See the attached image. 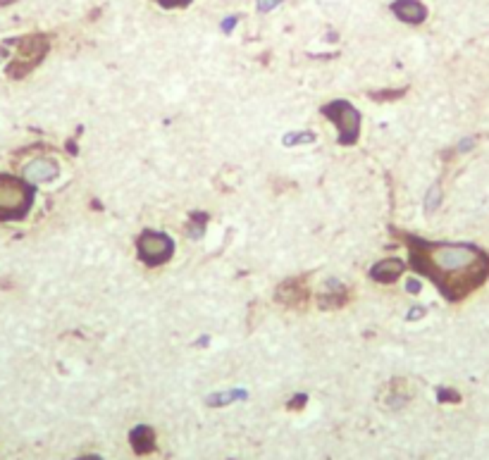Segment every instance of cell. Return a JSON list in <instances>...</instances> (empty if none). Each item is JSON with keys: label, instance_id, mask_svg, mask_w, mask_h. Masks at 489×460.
<instances>
[{"label": "cell", "instance_id": "obj_1", "mask_svg": "<svg viewBox=\"0 0 489 460\" xmlns=\"http://www.w3.org/2000/svg\"><path fill=\"white\" fill-rule=\"evenodd\" d=\"M413 270L425 274L444 298L461 300L489 277V256L466 244H432L420 236H406Z\"/></svg>", "mask_w": 489, "mask_h": 460}, {"label": "cell", "instance_id": "obj_2", "mask_svg": "<svg viewBox=\"0 0 489 460\" xmlns=\"http://www.w3.org/2000/svg\"><path fill=\"white\" fill-rule=\"evenodd\" d=\"M33 205V189L26 179L0 174V222L24 219Z\"/></svg>", "mask_w": 489, "mask_h": 460}, {"label": "cell", "instance_id": "obj_3", "mask_svg": "<svg viewBox=\"0 0 489 460\" xmlns=\"http://www.w3.org/2000/svg\"><path fill=\"white\" fill-rule=\"evenodd\" d=\"M48 38L43 33H31V36H24L17 41V55L15 60L8 65V74L12 79H22L26 77L33 67L41 65V60L46 58L48 53Z\"/></svg>", "mask_w": 489, "mask_h": 460}, {"label": "cell", "instance_id": "obj_4", "mask_svg": "<svg viewBox=\"0 0 489 460\" xmlns=\"http://www.w3.org/2000/svg\"><path fill=\"white\" fill-rule=\"evenodd\" d=\"M320 113L327 117L339 132V143L344 146H353L361 136V113L351 105L349 100H332L325 105Z\"/></svg>", "mask_w": 489, "mask_h": 460}, {"label": "cell", "instance_id": "obj_5", "mask_svg": "<svg viewBox=\"0 0 489 460\" xmlns=\"http://www.w3.org/2000/svg\"><path fill=\"white\" fill-rule=\"evenodd\" d=\"M172 251H174L172 239L167 234H162V231H144L137 241L139 258L151 267L165 265L167 260L172 258Z\"/></svg>", "mask_w": 489, "mask_h": 460}, {"label": "cell", "instance_id": "obj_6", "mask_svg": "<svg viewBox=\"0 0 489 460\" xmlns=\"http://www.w3.org/2000/svg\"><path fill=\"white\" fill-rule=\"evenodd\" d=\"M60 174V167L58 162L48 160V157H41V160H33L24 167V179L29 184H46V182H53L58 179Z\"/></svg>", "mask_w": 489, "mask_h": 460}, {"label": "cell", "instance_id": "obj_7", "mask_svg": "<svg viewBox=\"0 0 489 460\" xmlns=\"http://www.w3.org/2000/svg\"><path fill=\"white\" fill-rule=\"evenodd\" d=\"M391 12L406 24H423L427 17V8L420 0H396L391 5Z\"/></svg>", "mask_w": 489, "mask_h": 460}, {"label": "cell", "instance_id": "obj_8", "mask_svg": "<svg viewBox=\"0 0 489 460\" xmlns=\"http://www.w3.org/2000/svg\"><path fill=\"white\" fill-rule=\"evenodd\" d=\"M404 267L406 265L399 258H384V260H379L377 265H372L370 277L379 281V284H394V281L404 274Z\"/></svg>", "mask_w": 489, "mask_h": 460}, {"label": "cell", "instance_id": "obj_9", "mask_svg": "<svg viewBox=\"0 0 489 460\" xmlns=\"http://www.w3.org/2000/svg\"><path fill=\"white\" fill-rule=\"evenodd\" d=\"M129 444H132L134 453L139 456H146V453L155 451V432L148 427V424H139L129 432Z\"/></svg>", "mask_w": 489, "mask_h": 460}, {"label": "cell", "instance_id": "obj_10", "mask_svg": "<svg viewBox=\"0 0 489 460\" xmlns=\"http://www.w3.org/2000/svg\"><path fill=\"white\" fill-rule=\"evenodd\" d=\"M277 300L284 305H303L305 303V286L301 279H289L277 289Z\"/></svg>", "mask_w": 489, "mask_h": 460}, {"label": "cell", "instance_id": "obj_11", "mask_svg": "<svg viewBox=\"0 0 489 460\" xmlns=\"http://www.w3.org/2000/svg\"><path fill=\"white\" fill-rule=\"evenodd\" d=\"M248 394L246 391H241V389H232V391H220V394H213V396H208L206 398V403L208 406H215V408H220V406H229V403H234V401H243Z\"/></svg>", "mask_w": 489, "mask_h": 460}, {"label": "cell", "instance_id": "obj_12", "mask_svg": "<svg viewBox=\"0 0 489 460\" xmlns=\"http://www.w3.org/2000/svg\"><path fill=\"white\" fill-rule=\"evenodd\" d=\"M284 143H287V146H296V143H313L315 141V134L313 132H296V134H287L282 139Z\"/></svg>", "mask_w": 489, "mask_h": 460}, {"label": "cell", "instance_id": "obj_13", "mask_svg": "<svg viewBox=\"0 0 489 460\" xmlns=\"http://www.w3.org/2000/svg\"><path fill=\"white\" fill-rule=\"evenodd\" d=\"M434 205H439V187H432L427 194V212H432Z\"/></svg>", "mask_w": 489, "mask_h": 460}, {"label": "cell", "instance_id": "obj_14", "mask_svg": "<svg viewBox=\"0 0 489 460\" xmlns=\"http://www.w3.org/2000/svg\"><path fill=\"white\" fill-rule=\"evenodd\" d=\"M155 3L169 10V8H186V5L191 3V0H155Z\"/></svg>", "mask_w": 489, "mask_h": 460}, {"label": "cell", "instance_id": "obj_15", "mask_svg": "<svg viewBox=\"0 0 489 460\" xmlns=\"http://www.w3.org/2000/svg\"><path fill=\"white\" fill-rule=\"evenodd\" d=\"M280 3H282V0H258V10H261V12H270L273 8H277Z\"/></svg>", "mask_w": 489, "mask_h": 460}, {"label": "cell", "instance_id": "obj_16", "mask_svg": "<svg viewBox=\"0 0 489 460\" xmlns=\"http://www.w3.org/2000/svg\"><path fill=\"white\" fill-rule=\"evenodd\" d=\"M437 398H439V401H453V403H456L458 401V394H453V391H446V389H439L437 391Z\"/></svg>", "mask_w": 489, "mask_h": 460}, {"label": "cell", "instance_id": "obj_17", "mask_svg": "<svg viewBox=\"0 0 489 460\" xmlns=\"http://www.w3.org/2000/svg\"><path fill=\"white\" fill-rule=\"evenodd\" d=\"M303 406H305V396H301V394L291 398V403H289L291 410H298V408H303Z\"/></svg>", "mask_w": 489, "mask_h": 460}, {"label": "cell", "instance_id": "obj_18", "mask_svg": "<svg viewBox=\"0 0 489 460\" xmlns=\"http://www.w3.org/2000/svg\"><path fill=\"white\" fill-rule=\"evenodd\" d=\"M406 289H409L411 293H418L420 291V281L418 279H411L409 284H406Z\"/></svg>", "mask_w": 489, "mask_h": 460}, {"label": "cell", "instance_id": "obj_19", "mask_svg": "<svg viewBox=\"0 0 489 460\" xmlns=\"http://www.w3.org/2000/svg\"><path fill=\"white\" fill-rule=\"evenodd\" d=\"M234 22H236V17H232V19H229V22L222 24V29H225V31H232V29H234Z\"/></svg>", "mask_w": 489, "mask_h": 460}, {"label": "cell", "instance_id": "obj_20", "mask_svg": "<svg viewBox=\"0 0 489 460\" xmlns=\"http://www.w3.org/2000/svg\"><path fill=\"white\" fill-rule=\"evenodd\" d=\"M77 460H103V458H100V456H81Z\"/></svg>", "mask_w": 489, "mask_h": 460}]
</instances>
